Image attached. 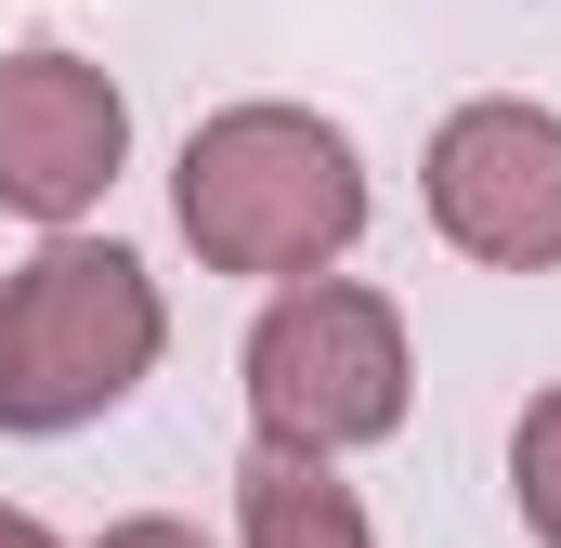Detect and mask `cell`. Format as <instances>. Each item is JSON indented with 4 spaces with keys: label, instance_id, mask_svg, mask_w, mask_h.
Masks as SVG:
<instances>
[{
    "label": "cell",
    "instance_id": "obj_8",
    "mask_svg": "<svg viewBox=\"0 0 561 548\" xmlns=\"http://www.w3.org/2000/svg\"><path fill=\"white\" fill-rule=\"evenodd\" d=\"M105 548H209V536H196V523H118Z\"/></svg>",
    "mask_w": 561,
    "mask_h": 548
},
{
    "label": "cell",
    "instance_id": "obj_9",
    "mask_svg": "<svg viewBox=\"0 0 561 548\" xmlns=\"http://www.w3.org/2000/svg\"><path fill=\"white\" fill-rule=\"evenodd\" d=\"M0 548H53V536H39V523H26V510H0Z\"/></svg>",
    "mask_w": 561,
    "mask_h": 548
},
{
    "label": "cell",
    "instance_id": "obj_6",
    "mask_svg": "<svg viewBox=\"0 0 561 548\" xmlns=\"http://www.w3.org/2000/svg\"><path fill=\"white\" fill-rule=\"evenodd\" d=\"M236 523L249 548H366V510L327 457H287V444H249L236 457Z\"/></svg>",
    "mask_w": 561,
    "mask_h": 548
},
{
    "label": "cell",
    "instance_id": "obj_2",
    "mask_svg": "<svg viewBox=\"0 0 561 548\" xmlns=\"http://www.w3.org/2000/svg\"><path fill=\"white\" fill-rule=\"evenodd\" d=\"M157 274L105 236H53L0 287V431H79L157 366Z\"/></svg>",
    "mask_w": 561,
    "mask_h": 548
},
{
    "label": "cell",
    "instance_id": "obj_3",
    "mask_svg": "<svg viewBox=\"0 0 561 548\" xmlns=\"http://www.w3.org/2000/svg\"><path fill=\"white\" fill-rule=\"evenodd\" d=\"M249 418L287 457L392 444L405 431V313L379 287H327V274L275 287V313L249 327Z\"/></svg>",
    "mask_w": 561,
    "mask_h": 548
},
{
    "label": "cell",
    "instance_id": "obj_1",
    "mask_svg": "<svg viewBox=\"0 0 561 548\" xmlns=\"http://www.w3.org/2000/svg\"><path fill=\"white\" fill-rule=\"evenodd\" d=\"M170 209L183 236L209 249V274H327L353 236H366V170L353 144L300 105H222L209 132L183 144L170 170Z\"/></svg>",
    "mask_w": 561,
    "mask_h": 548
},
{
    "label": "cell",
    "instance_id": "obj_4",
    "mask_svg": "<svg viewBox=\"0 0 561 548\" xmlns=\"http://www.w3.org/2000/svg\"><path fill=\"white\" fill-rule=\"evenodd\" d=\"M431 222L444 249L496 274H549L561 262V118L549 105H457L431 144Z\"/></svg>",
    "mask_w": 561,
    "mask_h": 548
},
{
    "label": "cell",
    "instance_id": "obj_5",
    "mask_svg": "<svg viewBox=\"0 0 561 548\" xmlns=\"http://www.w3.org/2000/svg\"><path fill=\"white\" fill-rule=\"evenodd\" d=\"M118 157H131V105H118L105 66H79V53H0V209H26V222L66 236L118 183Z\"/></svg>",
    "mask_w": 561,
    "mask_h": 548
},
{
    "label": "cell",
    "instance_id": "obj_7",
    "mask_svg": "<svg viewBox=\"0 0 561 548\" xmlns=\"http://www.w3.org/2000/svg\"><path fill=\"white\" fill-rule=\"evenodd\" d=\"M510 483H523V523L561 548V392L523 406V431H510Z\"/></svg>",
    "mask_w": 561,
    "mask_h": 548
}]
</instances>
